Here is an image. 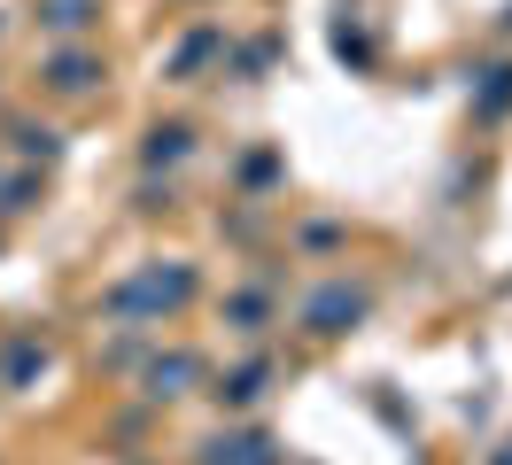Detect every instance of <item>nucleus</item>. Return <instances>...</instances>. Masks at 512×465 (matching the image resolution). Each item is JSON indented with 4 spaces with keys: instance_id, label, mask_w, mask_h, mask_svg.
I'll list each match as a JSON object with an SVG mask.
<instances>
[{
    "instance_id": "nucleus-1",
    "label": "nucleus",
    "mask_w": 512,
    "mask_h": 465,
    "mask_svg": "<svg viewBox=\"0 0 512 465\" xmlns=\"http://www.w3.org/2000/svg\"><path fill=\"white\" fill-rule=\"evenodd\" d=\"M179 303H194L187 264H140V272H125L101 295V318H109V326H163Z\"/></svg>"
},
{
    "instance_id": "nucleus-2",
    "label": "nucleus",
    "mask_w": 512,
    "mask_h": 465,
    "mask_svg": "<svg viewBox=\"0 0 512 465\" xmlns=\"http://www.w3.org/2000/svg\"><path fill=\"white\" fill-rule=\"evenodd\" d=\"M357 318H365V295H357V287H342V279H334V287H319V295L303 303V326H311V334H350Z\"/></svg>"
},
{
    "instance_id": "nucleus-3",
    "label": "nucleus",
    "mask_w": 512,
    "mask_h": 465,
    "mask_svg": "<svg viewBox=\"0 0 512 465\" xmlns=\"http://www.w3.org/2000/svg\"><path fill=\"white\" fill-rule=\"evenodd\" d=\"M39 78H47V93H94L101 86V55H94V47H63Z\"/></svg>"
},
{
    "instance_id": "nucleus-4",
    "label": "nucleus",
    "mask_w": 512,
    "mask_h": 465,
    "mask_svg": "<svg viewBox=\"0 0 512 465\" xmlns=\"http://www.w3.org/2000/svg\"><path fill=\"white\" fill-rule=\"evenodd\" d=\"M194 155V124H156L148 140H140V163L148 171H171V163H187Z\"/></svg>"
},
{
    "instance_id": "nucleus-5",
    "label": "nucleus",
    "mask_w": 512,
    "mask_h": 465,
    "mask_svg": "<svg viewBox=\"0 0 512 465\" xmlns=\"http://www.w3.org/2000/svg\"><path fill=\"white\" fill-rule=\"evenodd\" d=\"M210 55H225V31L202 24V31H187V39H179V55L163 62V78H194V70H202Z\"/></svg>"
},
{
    "instance_id": "nucleus-6",
    "label": "nucleus",
    "mask_w": 512,
    "mask_h": 465,
    "mask_svg": "<svg viewBox=\"0 0 512 465\" xmlns=\"http://www.w3.org/2000/svg\"><path fill=\"white\" fill-rule=\"evenodd\" d=\"M202 465H272V442L264 434H218L202 450Z\"/></svg>"
},
{
    "instance_id": "nucleus-7",
    "label": "nucleus",
    "mask_w": 512,
    "mask_h": 465,
    "mask_svg": "<svg viewBox=\"0 0 512 465\" xmlns=\"http://www.w3.org/2000/svg\"><path fill=\"white\" fill-rule=\"evenodd\" d=\"M8 148L24 155V163H55V155H63V140H55V132H47V124H32V117H16V124H8Z\"/></svg>"
},
{
    "instance_id": "nucleus-8",
    "label": "nucleus",
    "mask_w": 512,
    "mask_h": 465,
    "mask_svg": "<svg viewBox=\"0 0 512 465\" xmlns=\"http://www.w3.org/2000/svg\"><path fill=\"white\" fill-rule=\"evenodd\" d=\"M194 357H179V349H171V357H156V365L140 372V380H148V396H187V380H194Z\"/></svg>"
},
{
    "instance_id": "nucleus-9",
    "label": "nucleus",
    "mask_w": 512,
    "mask_h": 465,
    "mask_svg": "<svg viewBox=\"0 0 512 465\" xmlns=\"http://www.w3.org/2000/svg\"><path fill=\"white\" fill-rule=\"evenodd\" d=\"M94 16H101V0H47V8H39V24L63 31V39H78V31L94 24Z\"/></svg>"
},
{
    "instance_id": "nucleus-10",
    "label": "nucleus",
    "mask_w": 512,
    "mask_h": 465,
    "mask_svg": "<svg viewBox=\"0 0 512 465\" xmlns=\"http://www.w3.org/2000/svg\"><path fill=\"white\" fill-rule=\"evenodd\" d=\"M264 380H272V365H264V357H256V365H241V372H225V380H218V403H233V411H241V403L264 396Z\"/></svg>"
},
{
    "instance_id": "nucleus-11",
    "label": "nucleus",
    "mask_w": 512,
    "mask_h": 465,
    "mask_svg": "<svg viewBox=\"0 0 512 465\" xmlns=\"http://www.w3.org/2000/svg\"><path fill=\"white\" fill-rule=\"evenodd\" d=\"M264 318H272V295H225V326H233V334H264Z\"/></svg>"
},
{
    "instance_id": "nucleus-12",
    "label": "nucleus",
    "mask_w": 512,
    "mask_h": 465,
    "mask_svg": "<svg viewBox=\"0 0 512 465\" xmlns=\"http://www.w3.org/2000/svg\"><path fill=\"white\" fill-rule=\"evenodd\" d=\"M474 109H481V117H505V109H512V62L481 70V86H474Z\"/></svg>"
},
{
    "instance_id": "nucleus-13",
    "label": "nucleus",
    "mask_w": 512,
    "mask_h": 465,
    "mask_svg": "<svg viewBox=\"0 0 512 465\" xmlns=\"http://www.w3.org/2000/svg\"><path fill=\"white\" fill-rule=\"evenodd\" d=\"M32 194H39V179H32V171L0 179V217H24V210H32Z\"/></svg>"
},
{
    "instance_id": "nucleus-14",
    "label": "nucleus",
    "mask_w": 512,
    "mask_h": 465,
    "mask_svg": "<svg viewBox=\"0 0 512 465\" xmlns=\"http://www.w3.org/2000/svg\"><path fill=\"white\" fill-rule=\"evenodd\" d=\"M39 365H47V349H39V341H16V349H8V388H24Z\"/></svg>"
},
{
    "instance_id": "nucleus-15",
    "label": "nucleus",
    "mask_w": 512,
    "mask_h": 465,
    "mask_svg": "<svg viewBox=\"0 0 512 465\" xmlns=\"http://www.w3.org/2000/svg\"><path fill=\"white\" fill-rule=\"evenodd\" d=\"M334 55H350V62H373V47H365V31H357V24H334Z\"/></svg>"
},
{
    "instance_id": "nucleus-16",
    "label": "nucleus",
    "mask_w": 512,
    "mask_h": 465,
    "mask_svg": "<svg viewBox=\"0 0 512 465\" xmlns=\"http://www.w3.org/2000/svg\"><path fill=\"white\" fill-rule=\"evenodd\" d=\"M489 465H512V442H505V450H497V458H489Z\"/></svg>"
}]
</instances>
